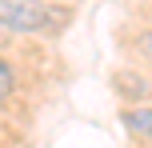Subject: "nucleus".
<instances>
[{
  "label": "nucleus",
  "mask_w": 152,
  "mask_h": 148,
  "mask_svg": "<svg viewBox=\"0 0 152 148\" xmlns=\"http://www.w3.org/2000/svg\"><path fill=\"white\" fill-rule=\"evenodd\" d=\"M116 92H120L124 100L144 104V100H148V80L136 76V72H116Z\"/></svg>",
  "instance_id": "obj_2"
},
{
  "label": "nucleus",
  "mask_w": 152,
  "mask_h": 148,
  "mask_svg": "<svg viewBox=\"0 0 152 148\" xmlns=\"http://www.w3.org/2000/svg\"><path fill=\"white\" fill-rule=\"evenodd\" d=\"M0 24L12 32H56L60 16L48 8V0H0Z\"/></svg>",
  "instance_id": "obj_1"
},
{
  "label": "nucleus",
  "mask_w": 152,
  "mask_h": 148,
  "mask_svg": "<svg viewBox=\"0 0 152 148\" xmlns=\"http://www.w3.org/2000/svg\"><path fill=\"white\" fill-rule=\"evenodd\" d=\"M12 92H16V72L8 64V56H0V100H8Z\"/></svg>",
  "instance_id": "obj_4"
},
{
  "label": "nucleus",
  "mask_w": 152,
  "mask_h": 148,
  "mask_svg": "<svg viewBox=\"0 0 152 148\" xmlns=\"http://www.w3.org/2000/svg\"><path fill=\"white\" fill-rule=\"evenodd\" d=\"M124 124H128V132L132 136H140V140H144V136H148V124H152V116H148V104H140V108L136 112H124Z\"/></svg>",
  "instance_id": "obj_3"
}]
</instances>
